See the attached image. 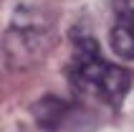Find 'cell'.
<instances>
[{"label": "cell", "mask_w": 134, "mask_h": 132, "mask_svg": "<svg viewBox=\"0 0 134 132\" xmlns=\"http://www.w3.org/2000/svg\"><path fill=\"white\" fill-rule=\"evenodd\" d=\"M116 23L111 28V48L121 59H134V0H114Z\"/></svg>", "instance_id": "2"}, {"label": "cell", "mask_w": 134, "mask_h": 132, "mask_svg": "<svg viewBox=\"0 0 134 132\" xmlns=\"http://www.w3.org/2000/svg\"><path fill=\"white\" fill-rule=\"evenodd\" d=\"M68 84L83 99H99L109 107H119L132 89V74L101 59L96 41L89 33H76L74 53L66 66Z\"/></svg>", "instance_id": "1"}]
</instances>
